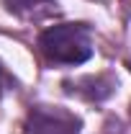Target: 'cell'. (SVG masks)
I'll use <instances>...</instances> for the list:
<instances>
[{
  "label": "cell",
  "mask_w": 131,
  "mask_h": 134,
  "mask_svg": "<svg viewBox=\"0 0 131 134\" xmlns=\"http://www.w3.org/2000/svg\"><path fill=\"white\" fill-rule=\"evenodd\" d=\"M41 54L57 65H82L93 57L90 29L82 23H57L39 36Z\"/></svg>",
  "instance_id": "1"
},
{
  "label": "cell",
  "mask_w": 131,
  "mask_h": 134,
  "mask_svg": "<svg viewBox=\"0 0 131 134\" xmlns=\"http://www.w3.org/2000/svg\"><path fill=\"white\" fill-rule=\"evenodd\" d=\"M80 119L59 106H36L28 111L23 134H80Z\"/></svg>",
  "instance_id": "2"
},
{
  "label": "cell",
  "mask_w": 131,
  "mask_h": 134,
  "mask_svg": "<svg viewBox=\"0 0 131 134\" xmlns=\"http://www.w3.org/2000/svg\"><path fill=\"white\" fill-rule=\"evenodd\" d=\"M3 3H5V8H8L10 13H16V16H31L39 8H49L54 0H3Z\"/></svg>",
  "instance_id": "3"
},
{
  "label": "cell",
  "mask_w": 131,
  "mask_h": 134,
  "mask_svg": "<svg viewBox=\"0 0 131 134\" xmlns=\"http://www.w3.org/2000/svg\"><path fill=\"white\" fill-rule=\"evenodd\" d=\"M10 85V80H8V75H5V70H3V65H0V90H5Z\"/></svg>",
  "instance_id": "4"
}]
</instances>
